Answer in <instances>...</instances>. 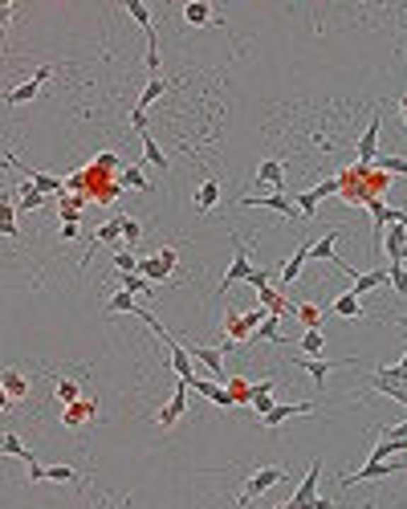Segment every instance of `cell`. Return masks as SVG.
<instances>
[{
	"mask_svg": "<svg viewBox=\"0 0 407 509\" xmlns=\"http://www.w3.org/2000/svg\"><path fill=\"white\" fill-rule=\"evenodd\" d=\"M367 509H374V505H367Z\"/></svg>",
	"mask_w": 407,
	"mask_h": 509,
	"instance_id": "cell-58",
	"label": "cell"
},
{
	"mask_svg": "<svg viewBox=\"0 0 407 509\" xmlns=\"http://www.w3.org/2000/svg\"><path fill=\"white\" fill-rule=\"evenodd\" d=\"M322 350H326V334L322 330H306V334H302V355L314 359V355H322Z\"/></svg>",
	"mask_w": 407,
	"mask_h": 509,
	"instance_id": "cell-33",
	"label": "cell"
},
{
	"mask_svg": "<svg viewBox=\"0 0 407 509\" xmlns=\"http://www.w3.org/2000/svg\"><path fill=\"white\" fill-rule=\"evenodd\" d=\"M114 269H118V273H139V257H134L130 248H118V253H114Z\"/></svg>",
	"mask_w": 407,
	"mask_h": 509,
	"instance_id": "cell-41",
	"label": "cell"
},
{
	"mask_svg": "<svg viewBox=\"0 0 407 509\" xmlns=\"http://www.w3.org/2000/svg\"><path fill=\"white\" fill-rule=\"evenodd\" d=\"M134 314H139V318H143L147 326H151V330H155V334L163 338V346H167V355H171V367H176V375L183 379V383H192V379H195V371H192V350H188V346H179L176 338H171V334L163 330V322H159V318H155V314H147L143 306H139Z\"/></svg>",
	"mask_w": 407,
	"mask_h": 509,
	"instance_id": "cell-1",
	"label": "cell"
},
{
	"mask_svg": "<svg viewBox=\"0 0 407 509\" xmlns=\"http://www.w3.org/2000/svg\"><path fill=\"white\" fill-rule=\"evenodd\" d=\"M0 448H4V452H8V457H21L25 460V464H33V452L29 448H25V444H21V436H16V432H4V436H0Z\"/></svg>",
	"mask_w": 407,
	"mask_h": 509,
	"instance_id": "cell-29",
	"label": "cell"
},
{
	"mask_svg": "<svg viewBox=\"0 0 407 509\" xmlns=\"http://www.w3.org/2000/svg\"><path fill=\"white\" fill-rule=\"evenodd\" d=\"M171 269H176V248H159V253H151V257L139 261V273H143L151 285H155V281H167Z\"/></svg>",
	"mask_w": 407,
	"mask_h": 509,
	"instance_id": "cell-3",
	"label": "cell"
},
{
	"mask_svg": "<svg viewBox=\"0 0 407 509\" xmlns=\"http://www.w3.org/2000/svg\"><path fill=\"white\" fill-rule=\"evenodd\" d=\"M293 204H297V212H302V216H314V212H318V200H314V192L293 196Z\"/></svg>",
	"mask_w": 407,
	"mask_h": 509,
	"instance_id": "cell-48",
	"label": "cell"
},
{
	"mask_svg": "<svg viewBox=\"0 0 407 509\" xmlns=\"http://www.w3.org/2000/svg\"><path fill=\"white\" fill-rule=\"evenodd\" d=\"M269 314H260V310H248V314H228L224 318V334H228V343H244V338H257V330L260 322H265Z\"/></svg>",
	"mask_w": 407,
	"mask_h": 509,
	"instance_id": "cell-2",
	"label": "cell"
},
{
	"mask_svg": "<svg viewBox=\"0 0 407 509\" xmlns=\"http://www.w3.org/2000/svg\"><path fill=\"white\" fill-rule=\"evenodd\" d=\"M134 310H139V302H134L130 290H118V294L106 302V314H134Z\"/></svg>",
	"mask_w": 407,
	"mask_h": 509,
	"instance_id": "cell-31",
	"label": "cell"
},
{
	"mask_svg": "<svg viewBox=\"0 0 407 509\" xmlns=\"http://www.w3.org/2000/svg\"><path fill=\"white\" fill-rule=\"evenodd\" d=\"M45 473H49L45 464H37V460L29 464V481H33V485H37V481H45Z\"/></svg>",
	"mask_w": 407,
	"mask_h": 509,
	"instance_id": "cell-51",
	"label": "cell"
},
{
	"mask_svg": "<svg viewBox=\"0 0 407 509\" xmlns=\"http://www.w3.org/2000/svg\"><path fill=\"white\" fill-rule=\"evenodd\" d=\"M0 383H4V399H25V395H29V383H25V375H21L16 367H4V371H0Z\"/></svg>",
	"mask_w": 407,
	"mask_h": 509,
	"instance_id": "cell-20",
	"label": "cell"
},
{
	"mask_svg": "<svg viewBox=\"0 0 407 509\" xmlns=\"http://www.w3.org/2000/svg\"><path fill=\"white\" fill-rule=\"evenodd\" d=\"M371 387H374L379 395H387V399H395V404H407V387H403V383H391V379H387V375H379V371H374Z\"/></svg>",
	"mask_w": 407,
	"mask_h": 509,
	"instance_id": "cell-26",
	"label": "cell"
},
{
	"mask_svg": "<svg viewBox=\"0 0 407 509\" xmlns=\"http://www.w3.org/2000/svg\"><path fill=\"white\" fill-rule=\"evenodd\" d=\"M293 314H297V322L306 330H322V310L318 306H293Z\"/></svg>",
	"mask_w": 407,
	"mask_h": 509,
	"instance_id": "cell-34",
	"label": "cell"
},
{
	"mask_svg": "<svg viewBox=\"0 0 407 509\" xmlns=\"http://www.w3.org/2000/svg\"><path fill=\"white\" fill-rule=\"evenodd\" d=\"M143 155H147V164L151 167H167V155H163V147L151 139V131L143 135Z\"/></svg>",
	"mask_w": 407,
	"mask_h": 509,
	"instance_id": "cell-36",
	"label": "cell"
},
{
	"mask_svg": "<svg viewBox=\"0 0 407 509\" xmlns=\"http://www.w3.org/2000/svg\"><path fill=\"white\" fill-rule=\"evenodd\" d=\"M0 229H4V236H16V200L13 196L0 200Z\"/></svg>",
	"mask_w": 407,
	"mask_h": 509,
	"instance_id": "cell-32",
	"label": "cell"
},
{
	"mask_svg": "<svg viewBox=\"0 0 407 509\" xmlns=\"http://www.w3.org/2000/svg\"><path fill=\"white\" fill-rule=\"evenodd\" d=\"M114 167H118V155H114V151H102V155L94 159V167H90V171H114Z\"/></svg>",
	"mask_w": 407,
	"mask_h": 509,
	"instance_id": "cell-49",
	"label": "cell"
},
{
	"mask_svg": "<svg viewBox=\"0 0 407 509\" xmlns=\"http://www.w3.org/2000/svg\"><path fill=\"white\" fill-rule=\"evenodd\" d=\"M49 74H53V66H41V69L29 78V82L13 86V90L4 94V102H8V106H25V102H33V98H37V90H41V82H45Z\"/></svg>",
	"mask_w": 407,
	"mask_h": 509,
	"instance_id": "cell-6",
	"label": "cell"
},
{
	"mask_svg": "<svg viewBox=\"0 0 407 509\" xmlns=\"http://www.w3.org/2000/svg\"><path fill=\"white\" fill-rule=\"evenodd\" d=\"M98 241H122V216H114L110 224L98 229Z\"/></svg>",
	"mask_w": 407,
	"mask_h": 509,
	"instance_id": "cell-45",
	"label": "cell"
},
{
	"mask_svg": "<svg viewBox=\"0 0 407 509\" xmlns=\"http://www.w3.org/2000/svg\"><path fill=\"white\" fill-rule=\"evenodd\" d=\"M338 236H342V229H330L326 236H318V241H314V257H318V261H334V265H338L342 257H334V245H338Z\"/></svg>",
	"mask_w": 407,
	"mask_h": 509,
	"instance_id": "cell-25",
	"label": "cell"
},
{
	"mask_svg": "<svg viewBox=\"0 0 407 509\" xmlns=\"http://www.w3.org/2000/svg\"><path fill=\"white\" fill-rule=\"evenodd\" d=\"M309 411H318V404H314V399H309V404H277V408L269 411L260 424H265V428H281L285 420H293V416H309Z\"/></svg>",
	"mask_w": 407,
	"mask_h": 509,
	"instance_id": "cell-11",
	"label": "cell"
},
{
	"mask_svg": "<svg viewBox=\"0 0 407 509\" xmlns=\"http://www.w3.org/2000/svg\"><path fill=\"white\" fill-rule=\"evenodd\" d=\"M257 338H269V343H285V334H281V318H277V314H269V318L260 322Z\"/></svg>",
	"mask_w": 407,
	"mask_h": 509,
	"instance_id": "cell-37",
	"label": "cell"
},
{
	"mask_svg": "<svg viewBox=\"0 0 407 509\" xmlns=\"http://www.w3.org/2000/svg\"><path fill=\"white\" fill-rule=\"evenodd\" d=\"M139 236H143V224H139L134 216H122V241H127V245H134Z\"/></svg>",
	"mask_w": 407,
	"mask_h": 509,
	"instance_id": "cell-46",
	"label": "cell"
},
{
	"mask_svg": "<svg viewBox=\"0 0 407 509\" xmlns=\"http://www.w3.org/2000/svg\"><path fill=\"white\" fill-rule=\"evenodd\" d=\"M395 367H399V371H407V355H403V359H399V362H395Z\"/></svg>",
	"mask_w": 407,
	"mask_h": 509,
	"instance_id": "cell-56",
	"label": "cell"
},
{
	"mask_svg": "<svg viewBox=\"0 0 407 509\" xmlns=\"http://www.w3.org/2000/svg\"><path fill=\"white\" fill-rule=\"evenodd\" d=\"M118 278H122V290H130V294H151V281L143 273H118Z\"/></svg>",
	"mask_w": 407,
	"mask_h": 509,
	"instance_id": "cell-42",
	"label": "cell"
},
{
	"mask_svg": "<svg viewBox=\"0 0 407 509\" xmlns=\"http://www.w3.org/2000/svg\"><path fill=\"white\" fill-rule=\"evenodd\" d=\"M192 391L204 395V399H212L216 408H232V404H236V399H232V391H228V387H220L216 379H192Z\"/></svg>",
	"mask_w": 407,
	"mask_h": 509,
	"instance_id": "cell-13",
	"label": "cell"
},
{
	"mask_svg": "<svg viewBox=\"0 0 407 509\" xmlns=\"http://www.w3.org/2000/svg\"><path fill=\"white\" fill-rule=\"evenodd\" d=\"M236 204H241V208H273V212H281V216H302L297 212V204L285 200L281 192H273V196H241Z\"/></svg>",
	"mask_w": 407,
	"mask_h": 509,
	"instance_id": "cell-8",
	"label": "cell"
},
{
	"mask_svg": "<svg viewBox=\"0 0 407 509\" xmlns=\"http://www.w3.org/2000/svg\"><path fill=\"white\" fill-rule=\"evenodd\" d=\"M391 285H395V294L399 297L407 294V265H391Z\"/></svg>",
	"mask_w": 407,
	"mask_h": 509,
	"instance_id": "cell-47",
	"label": "cell"
},
{
	"mask_svg": "<svg viewBox=\"0 0 407 509\" xmlns=\"http://www.w3.org/2000/svg\"><path fill=\"white\" fill-rule=\"evenodd\" d=\"M188 391H192V383H183V379H179L176 395H171V399H167V408L159 411V424H163V428H171V424L179 420V416L188 411Z\"/></svg>",
	"mask_w": 407,
	"mask_h": 509,
	"instance_id": "cell-14",
	"label": "cell"
},
{
	"mask_svg": "<svg viewBox=\"0 0 407 509\" xmlns=\"http://www.w3.org/2000/svg\"><path fill=\"white\" fill-rule=\"evenodd\" d=\"M183 21L195 25V29H200V25H212V4L208 0H192V4H183Z\"/></svg>",
	"mask_w": 407,
	"mask_h": 509,
	"instance_id": "cell-27",
	"label": "cell"
},
{
	"mask_svg": "<svg viewBox=\"0 0 407 509\" xmlns=\"http://www.w3.org/2000/svg\"><path fill=\"white\" fill-rule=\"evenodd\" d=\"M257 183H269L273 192H281V183H285V167L277 164V159H260V167H257Z\"/></svg>",
	"mask_w": 407,
	"mask_h": 509,
	"instance_id": "cell-24",
	"label": "cell"
},
{
	"mask_svg": "<svg viewBox=\"0 0 407 509\" xmlns=\"http://www.w3.org/2000/svg\"><path fill=\"white\" fill-rule=\"evenodd\" d=\"M248 285H257V290H260V285H269V273H265V269H253V278H248Z\"/></svg>",
	"mask_w": 407,
	"mask_h": 509,
	"instance_id": "cell-52",
	"label": "cell"
},
{
	"mask_svg": "<svg viewBox=\"0 0 407 509\" xmlns=\"http://www.w3.org/2000/svg\"><path fill=\"white\" fill-rule=\"evenodd\" d=\"M163 90H167V82H163V78H151V82L143 86V94H139V102H134V106H139V110H147V106H155V102L163 98Z\"/></svg>",
	"mask_w": 407,
	"mask_h": 509,
	"instance_id": "cell-30",
	"label": "cell"
},
{
	"mask_svg": "<svg viewBox=\"0 0 407 509\" xmlns=\"http://www.w3.org/2000/svg\"><path fill=\"white\" fill-rule=\"evenodd\" d=\"M277 509H293V505H290V501H285V505H277Z\"/></svg>",
	"mask_w": 407,
	"mask_h": 509,
	"instance_id": "cell-57",
	"label": "cell"
},
{
	"mask_svg": "<svg viewBox=\"0 0 407 509\" xmlns=\"http://www.w3.org/2000/svg\"><path fill=\"white\" fill-rule=\"evenodd\" d=\"M45 481H57V485H69V481H78V473H74L69 464H49Z\"/></svg>",
	"mask_w": 407,
	"mask_h": 509,
	"instance_id": "cell-43",
	"label": "cell"
},
{
	"mask_svg": "<svg viewBox=\"0 0 407 509\" xmlns=\"http://www.w3.org/2000/svg\"><path fill=\"white\" fill-rule=\"evenodd\" d=\"M195 362H204L212 371V379H224V350L220 346H188Z\"/></svg>",
	"mask_w": 407,
	"mask_h": 509,
	"instance_id": "cell-17",
	"label": "cell"
},
{
	"mask_svg": "<svg viewBox=\"0 0 407 509\" xmlns=\"http://www.w3.org/2000/svg\"><path fill=\"white\" fill-rule=\"evenodd\" d=\"M228 391H232L236 404H248V399H253V383H244V379H228Z\"/></svg>",
	"mask_w": 407,
	"mask_h": 509,
	"instance_id": "cell-44",
	"label": "cell"
},
{
	"mask_svg": "<svg viewBox=\"0 0 407 509\" xmlns=\"http://www.w3.org/2000/svg\"><path fill=\"white\" fill-rule=\"evenodd\" d=\"M399 115H403V122H407V94L399 98Z\"/></svg>",
	"mask_w": 407,
	"mask_h": 509,
	"instance_id": "cell-55",
	"label": "cell"
},
{
	"mask_svg": "<svg viewBox=\"0 0 407 509\" xmlns=\"http://www.w3.org/2000/svg\"><path fill=\"white\" fill-rule=\"evenodd\" d=\"M62 241H78V224H62Z\"/></svg>",
	"mask_w": 407,
	"mask_h": 509,
	"instance_id": "cell-53",
	"label": "cell"
},
{
	"mask_svg": "<svg viewBox=\"0 0 407 509\" xmlns=\"http://www.w3.org/2000/svg\"><path fill=\"white\" fill-rule=\"evenodd\" d=\"M216 200H220V183H216V180H204V183H200V192H195V212H208V208H216Z\"/></svg>",
	"mask_w": 407,
	"mask_h": 509,
	"instance_id": "cell-28",
	"label": "cell"
},
{
	"mask_svg": "<svg viewBox=\"0 0 407 509\" xmlns=\"http://www.w3.org/2000/svg\"><path fill=\"white\" fill-rule=\"evenodd\" d=\"M306 509H334V505H330V501H326V497H314V501H309Z\"/></svg>",
	"mask_w": 407,
	"mask_h": 509,
	"instance_id": "cell-54",
	"label": "cell"
},
{
	"mask_svg": "<svg viewBox=\"0 0 407 509\" xmlns=\"http://www.w3.org/2000/svg\"><path fill=\"white\" fill-rule=\"evenodd\" d=\"M374 167H379V171H387V176H407V159H399V155H379Z\"/></svg>",
	"mask_w": 407,
	"mask_h": 509,
	"instance_id": "cell-39",
	"label": "cell"
},
{
	"mask_svg": "<svg viewBox=\"0 0 407 509\" xmlns=\"http://www.w3.org/2000/svg\"><path fill=\"white\" fill-rule=\"evenodd\" d=\"M383 248H387L391 265H403L407 261V224H391L387 236H383Z\"/></svg>",
	"mask_w": 407,
	"mask_h": 509,
	"instance_id": "cell-15",
	"label": "cell"
},
{
	"mask_svg": "<svg viewBox=\"0 0 407 509\" xmlns=\"http://www.w3.org/2000/svg\"><path fill=\"white\" fill-rule=\"evenodd\" d=\"M130 127L139 135H147V110H139V106H130Z\"/></svg>",
	"mask_w": 407,
	"mask_h": 509,
	"instance_id": "cell-50",
	"label": "cell"
},
{
	"mask_svg": "<svg viewBox=\"0 0 407 509\" xmlns=\"http://www.w3.org/2000/svg\"><path fill=\"white\" fill-rule=\"evenodd\" d=\"M253 269H257V265L248 261V248H244L241 241H236V257H232V265H228L224 281H220V294H228V290H232L236 281H248V278H253Z\"/></svg>",
	"mask_w": 407,
	"mask_h": 509,
	"instance_id": "cell-5",
	"label": "cell"
},
{
	"mask_svg": "<svg viewBox=\"0 0 407 509\" xmlns=\"http://www.w3.org/2000/svg\"><path fill=\"white\" fill-rule=\"evenodd\" d=\"M387 281H391V269H367V273H358L355 278L350 290L362 297V294H371V290H379V285H387Z\"/></svg>",
	"mask_w": 407,
	"mask_h": 509,
	"instance_id": "cell-21",
	"label": "cell"
},
{
	"mask_svg": "<svg viewBox=\"0 0 407 509\" xmlns=\"http://www.w3.org/2000/svg\"><path fill=\"white\" fill-rule=\"evenodd\" d=\"M277 481H285V469H260V473H253L248 481H244L241 505H248V501H257L260 493H269V489L277 485Z\"/></svg>",
	"mask_w": 407,
	"mask_h": 509,
	"instance_id": "cell-4",
	"label": "cell"
},
{
	"mask_svg": "<svg viewBox=\"0 0 407 509\" xmlns=\"http://www.w3.org/2000/svg\"><path fill=\"white\" fill-rule=\"evenodd\" d=\"M78 220H81V200L62 196V224H78Z\"/></svg>",
	"mask_w": 407,
	"mask_h": 509,
	"instance_id": "cell-40",
	"label": "cell"
},
{
	"mask_svg": "<svg viewBox=\"0 0 407 509\" xmlns=\"http://www.w3.org/2000/svg\"><path fill=\"white\" fill-rule=\"evenodd\" d=\"M122 188H134V192H151V183H147V176L139 171V167H122Z\"/></svg>",
	"mask_w": 407,
	"mask_h": 509,
	"instance_id": "cell-38",
	"label": "cell"
},
{
	"mask_svg": "<svg viewBox=\"0 0 407 509\" xmlns=\"http://www.w3.org/2000/svg\"><path fill=\"white\" fill-rule=\"evenodd\" d=\"M297 367H306L309 379L318 383V387H326V375L334 371V367H355V359H293Z\"/></svg>",
	"mask_w": 407,
	"mask_h": 509,
	"instance_id": "cell-10",
	"label": "cell"
},
{
	"mask_svg": "<svg viewBox=\"0 0 407 509\" xmlns=\"http://www.w3.org/2000/svg\"><path fill=\"white\" fill-rule=\"evenodd\" d=\"M318 476H322V460H309V473H306V481L297 485V493L290 497V505L293 509H306L314 497H318Z\"/></svg>",
	"mask_w": 407,
	"mask_h": 509,
	"instance_id": "cell-9",
	"label": "cell"
},
{
	"mask_svg": "<svg viewBox=\"0 0 407 509\" xmlns=\"http://www.w3.org/2000/svg\"><path fill=\"white\" fill-rule=\"evenodd\" d=\"M403 464H387V460H367L358 473H346L342 476V485H355V481H379V476H391V473H399Z\"/></svg>",
	"mask_w": 407,
	"mask_h": 509,
	"instance_id": "cell-12",
	"label": "cell"
},
{
	"mask_svg": "<svg viewBox=\"0 0 407 509\" xmlns=\"http://www.w3.org/2000/svg\"><path fill=\"white\" fill-rule=\"evenodd\" d=\"M248 404H253V408H257V416L265 420V416L277 408V404H273V379H260V383H253V399H248Z\"/></svg>",
	"mask_w": 407,
	"mask_h": 509,
	"instance_id": "cell-19",
	"label": "cell"
},
{
	"mask_svg": "<svg viewBox=\"0 0 407 509\" xmlns=\"http://www.w3.org/2000/svg\"><path fill=\"white\" fill-rule=\"evenodd\" d=\"M379 127H383V118L371 115L367 131H362V139H358V164L362 167H374V159H379Z\"/></svg>",
	"mask_w": 407,
	"mask_h": 509,
	"instance_id": "cell-7",
	"label": "cell"
},
{
	"mask_svg": "<svg viewBox=\"0 0 407 509\" xmlns=\"http://www.w3.org/2000/svg\"><path fill=\"white\" fill-rule=\"evenodd\" d=\"M57 399H62V408H69V404H78L81 399V387L74 383V379H57Z\"/></svg>",
	"mask_w": 407,
	"mask_h": 509,
	"instance_id": "cell-35",
	"label": "cell"
},
{
	"mask_svg": "<svg viewBox=\"0 0 407 509\" xmlns=\"http://www.w3.org/2000/svg\"><path fill=\"white\" fill-rule=\"evenodd\" d=\"M309 257H314V241H302V248H297L290 261L281 265V285H293V281L302 278V265H306Z\"/></svg>",
	"mask_w": 407,
	"mask_h": 509,
	"instance_id": "cell-16",
	"label": "cell"
},
{
	"mask_svg": "<svg viewBox=\"0 0 407 509\" xmlns=\"http://www.w3.org/2000/svg\"><path fill=\"white\" fill-rule=\"evenodd\" d=\"M41 204H45V192H41V188H37L33 180H25L21 188H16V208H25V212H37Z\"/></svg>",
	"mask_w": 407,
	"mask_h": 509,
	"instance_id": "cell-22",
	"label": "cell"
},
{
	"mask_svg": "<svg viewBox=\"0 0 407 509\" xmlns=\"http://www.w3.org/2000/svg\"><path fill=\"white\" fill-rule=\"evenodd\" d=\"M330 314H338V318H362V302H358V294L355 290H346V294H338L334 297V306H330Z\"/></svg>",
	"mask_w": 407,
	"mask_h": 509,
	"instance_id": "cell-23",
	"label": "cell"
},
{
	"mask_svg": "<svg viewBox=\"0 0 407 509\" xmlns=\"http://www.w3.org/2000/svg\"><path fill=\"white\" fill-rule=\"evenodd\" d=\"M90 416H98V399H78V404H69V408L62 411V424L69 428H81Z\"/></svg>",
	"mask_w": 407,
	"mask_h": 509,
	"instance_id": "cell-18",
	"label": "cell"
}]
</instances>
